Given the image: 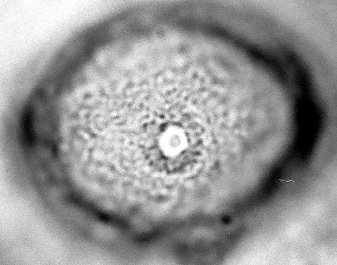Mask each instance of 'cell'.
Returning a JSON list of instances; mask_svg holds the SVG:
<instances>
[{
  "label": "cell",
  "mask_w": 337,
  "mask_h": 265,
  "mask_svg": "<svg viewBox=\"0 0 337 265\" xmlns=\"http://www.w3.org/2000/svg\"><path fill=\"white\" fill-rule=\"evenodd\" d=\"M150 129L149 158L160 168L169 171L183 169L203 150L204 128L194 118L155 121Z\"/></svg>",
  "instance_id": "obj_1"
},
{
  "label": "cell",
  "mask_w": 337,
  "mask_h": 265,
  "mask_svg": "<svg viewBox=\"0 0 337 265\" xmlns=\"http://www.w3.org/2000/svg\"><path fill=\"white\" fill-rule=\"evenodd\" d=\"M277 181H285V182H295V181H293V180H283V179H278L277 180Z\"/></svg>",
  "instance_id": "obj_2"
}]
</instances>
